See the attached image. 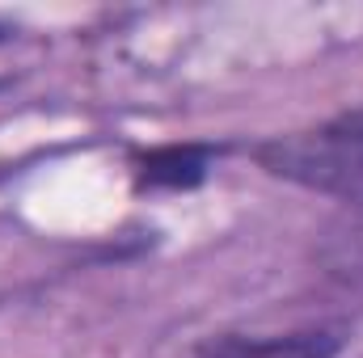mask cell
I'll return each mask as SVG.
<instances>
[{"mask_svg": "<svg viewBox=\"0 0 363 358\" xmlns=\"http://www.w3.org/2000/svg\"><path fill=\"white\" fill-rule=\"evenodd\" d=\"M254 156L271 178L363 207V110L338 114L313 131L274 135Z\"/></svg>", "mask_w": 363, "mask_h": 358, "instance_id": "1", "label": "cell"}, {"mask_svg": "<svg viewBox=\"0 0 363 358\" xmlns=\"http://www.w3.org/2000/svg\"><path fill=\"white\" fill-rule=\"evenodd\" d=\"M338 329H291V333H220L194 346L190 358H338Z\"/></svg>", "mask_w": 363, "mask_h": 358, "instance_id": "2", "label": "cell"}, {"mask_svg": "<svg viewBox=\"0 0 363 358\" xmlns=\"http://www.w3.org/2000/svg\"><path fill=\"white\" fill-rule=\"evenodd\" d=\"M313 262L321 266V274H330L334 282L363 287V207L338 211V215L317 232Z\"/></svg>", "mask_w": 363, "mask_h": 358, "instance_id": "3", "label": "cell"}, {"mask_svg": "<svg viewBox=\"0 0 363 358\" xmlns=\"http://www.w3.org/2000/svg\"><path fill=\"white\" fill-rule=\"evenodd\" d=\"M207 148L186 144V148H157L135 161V185L140 190H190L207 178Z\"/></svg>", "mask_w": 363, "mask_h": 358, "instance_id": "4", "label": "cell"}]
</instances>
